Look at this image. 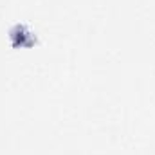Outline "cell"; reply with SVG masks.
Here are the masks:
<instances>
[{
	"label": "cell",
	"mask_w": 155,
	"mask_h": 155,
	"mask_svg": "<svg viewBox=\"0 0 155 155\" xmlns=\"http://www.w3.org/2000/svg\"><path fill=\"white\" fill-rule=\"evenodd\" d=\"M9 36L15 47H31L36 43V35L29 29L27 24H15L9 29Z\"/></svg>",
	"instance_id": "1"
}]
</instances>
